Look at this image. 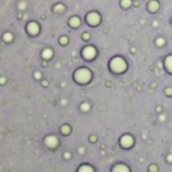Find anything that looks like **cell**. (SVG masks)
<instances>
[{
  "label": "cell",
  "mask_w": 172,
  "mask_h": 172,
  "mask_svg": "<svg viewBox=\"0 0 172 172\" xmlns=\"http://www.w3.org/2000/svg\"><path fill=\"white\" fill-rule=\"evenodd\" d=\"M109 67H110V69H112L113 73L119 74V73H124L125 69H127V62L124 61V57L116 56V57H113V59L110 61Z\"/></svg>",
  "instance_id": "7a4b0ae2"
},
{
  "label": "cell",
  "mask_w": 172,
  "mask_h": 172,
  "mask_svg": "<svg viewBox=\"0 0 172 172\" xmlns=\"http://www.w3.org/2000/svg\"><path fill=\"white\" fill-rule=\"evenodd\" d=\"M121 145H122V147H125V148L131 147V145H133V137H130V136L121 137Z\"/></svg>",
  "instance_id": "52a82bcc"
},
{
  "label": "cell",
  "mask_w": 172,
  "mask_h": 172,
  "mask_svg": "<svg viewBox=\"0 0 172 172\" xmlns=\"http://www.w3.org/2000/svg\"><path fill=\"white\" fill-rule=\"evenodd\" d=\"M80 107H82V110H89V104L88 103H83Z\"/></svg>",
  "instance_id": "44dd1931"
},
{
  "label": "cell",
  "mask_w": 172,
  "mask_h": 172,
  "mask_svg": "<svg viewBox=\"0 0 172 172\" xmlns=\"http://www.w3.org/2000/svg\"><path fill=\"white\" fill-rule=\"evenodd\" d=\"M33 77H35V79H41V73H35Z\"/></svg>",
  "instance_id": "603a6c76"
},
{
  "label": "cell",
  "mask_w": 172,
  "mask_h": 172,
  "mask_svg": "<svg viewBox=\"0 0 172 172\" xmlns=\"http://www.w3.org/2000/svg\"><path fill=\"white\" fill-rule=\"evenodd\" d=\"M67 42H68V38H67V36H61V38H59V44L65 45Z\"/></svg>",
  "instance_id": "e0dca14e"
},
{
  "label": "cell",
  "mask_w": 172,
  "mask_h": 172,
  "mask_svg": "<svg viewBox=\"0 0 172 172\" xmlns=\"http://www.w3.org/2000/svg\"><path fill=\"white\" fill-rule=\"evenodd\" d=\"M95 55H97V50H95L94 45H88V47H85L82 50V56H83V59H86V61H92V59L95 57Z\"/></svg>",
  "instance_id": "3957f363"
},
{
  "label": "cell",
  "mask_w": 172,
  "mask_h": 172,
  "mask_svg": "<svg viewBox=\"0 0 172 172\" xmlns=\"http://www.w3.org/2000/svg\"><path fill=\"white\" fill-rule=\"evenodd\" d=\"M45 143L48 145V147H56V143H57V139L55 137V136H48V137H45Z\"/></svg>",
  "instance_id": "9c48e42d"
},
{
  "label": "cell",
  "mask_w": 172,
  "mask_h": 172,
  "mask_svg": "<svg viewBox=\"0 0 172 172\" xmlns=\"http://www.w3.org/2000/svg\"><path fill=\"white\" fill-rule=\"evenodd\" d=\"M100 21H101V17H100L98 12H89L86 15V23L89 26H98Z\"/></svg>",
  "instance_id": "277c9868"
},
{
  "label": "cell",
  "mask_w": 172,
  "mask_h": 172,
  "mask_svg": "<svg viewBox=\"0 0 172 172\" xmlns=\"http://www.w3.org/2000/svg\"><path fill=\"white\" fill-rule=\"evenodd\" d=\"M63 11H65V6L62 3H57L55 6V12H63Z\"/></svg>",
  "instance_id": "9a60e30c"
},
{
  "label": "cell",
  "mask_w": 172,
  "mask_h": 172,
  "mask_svg": "<svg viewBox=\"0 0 172 172\" xmlns=\"http://www.w3.org/2000/svg\"><path fill=\"white\" fill-rule=\"evenodd\" d=\"M69 26L74 27V29L79 27V26H80V18L79 17H71V18H69Z\"/></svg>",
  "instance_id": "30bf717a"
},
{
  "label": "cell",
  "mask_w": 172,
  "mask_h": 172,
  "mask_svg": "<svg viewBox=\"0 0 172 172\" xmlns=\"http://www.w3.org/2000/svg\"><path fill=\"white\" fill-rule=\"evenodd\" d=\"M163 44H165V39H163V38H157V39H155V45L162 47Z\"/></svg>",
  "instance_id": "ac0fdd59"
},
{
  "label": "cell",
  "mask_w": 172,
  "mask_h": 172,
  "mask_svg": "<svg viewBox=\"0 0 172 172\" xmlns=\"http://www.w3.org/2000/svg\"><path fill=\"white\" fill-rule=\"evenodd\" d=\"M74 79L79 85H86L89 83V80L92 79V74L88 68H79L76 73H74Z\"/></svg>",
  "instance_id": "6da1fadb"
},
{
  "label": "cell",
  "mask_w": 172,
  "mask_h": 172,
  "mask_svg": "<svg viewBox=\"0 0 172 172\" xmlns=\"http://www.w3.org/2000/svg\"><path fill=\"white\" fill-rule=\"evenodd\" d=\"M3 39H5V42H11L14 39V36H12V33H9V32H6V33L3 35Z\"/></svg>",
  "instance_id": "5bb4252c"
},
{
  "label": "cell",
  "mask_w": 172,
  "mask_h": 172,
  "mask_svg": "<svg viewBox=\"0 0 172 172\" xmlns=\"http://www.w3.org/2000/svg\"><path fill=\"white\" fill-rule=\"evenodd\" d=\"M165 94L168 95V97H172V88H166L165 89Z\"/></svg>",
  "instance_id": "ffe728a7"
},
{
  "label": "cell",
  "mask_w": 172,
  "mask_h": 172,
  "mask_svg": "<svg viewBox=\"0 0 172 172\" xmlns=\"http://www.w3.org/2000/svg\"><path fill=\"white\" fill-rule=\"evenodd\" d=\"M62 133H63V134H68V133H69V127H68V125H63V127H62Z\"/></svg>",
  "instance_id": "d6986e66"
},
{
  "label": "cell",
  "mask_w": 172,
  "mask_h": 172,
  "mask_svg": "<svg viewBox=\"0 0 172 172\" xmlns=\"http://www.w3.org/2000/svg\"><path fill=\"white\" fill-rule=\"evenodd\" d=\"M82 38H83V39H89V33H83Z\"/></svg>",
  "instance_id": "7402d4cb"
},
{
  "label": "cell",
  "mask_w": 172,
  "mask_h": 172,
  "mask_svg": "<svg viewBox=\"0 0 172 172\" xmlns=\"http://www.w3.org/2000/svg\"><path fill=\"white\" fill-rule=\"evenodd\" d=\"M53 57V50L51 48H45L44 51H42V59H45V61H48V59Z\"/></svg>",
  "instance_id": "8fae6325"
},
{
  "label": "cell",
  "mask_w": 172,
  "mask_h": 172,
  "mask_svg": "<svg viewBox=\"0 0 172 172\" xmlns=\"http://www.w3.org/2000/svg\"><path fill=\"white\" fill-rule=\"evenodd\" d=\"M159 8H160V5H159L157 0H149V2H148V11H149V12H153V14L157 12Z\"/></svg>",
  "instance_id": "8992f818"
},
{
  "label": "cell",
  "mask_w": 172,
  "mask_h": 172,
  "mask_svg": "<svg viewBox=\"0 0 172 172\" xmlns=\"http://www.w3.org/2000/svg\"><path fill=\"white\" fill-rule=\"evenodd\" d=\"M130 6H131V0H121V8L127 9V8H130Z\"/></svg>",
  "instance_id": "4fadbf2b"
},
{
  "label": "cell",
  "mask_w": 172,
  "mask_h": 172,
  "mask_svg": "<svg viewBox=\"0 0 172 172\" xmlns=\"http://www.w3.org/2000/svg\"><path fill=\"white\" fill-rule=\"evenodd\" d=\"M79 172H94V171H92V168H91V166L85 165V166H82V168L79 169Z\"/></svg>",
  "instance_id": "2e32d148"
},
{
  "label": "cell",
  "mask_w": 172,
  "mask_h": 172,
  "mask_svg": "<svg viewBox=\"0 0 172 172\" xmlns=\"http://www.w3.org/2000/svg\"><path fill=\"white\" fill-rule=\"evenodd\" d=\"M165 68H166V71H168V73L172 74V55L166 56V59H165Z\"/></svg>",
  "instance_id": "ba28073f"
},
{
  "label": "cell",
  "mask_w": 172,
  "mask_h": 172,
  "mask_svg": "<svg viewBox=\"0 0 172 172\" xmlns=\"http://www.w3.org/2000/svg\"><path fill=\"white\" fill-rule=\"evenodd\" d=\"M112 172H128V168L125 165H116Z\"/></svg>",
  "instance_id": "7c38bea8"
},
{
  "label": "cell",
  "mask_w": 172,
  "mask_h": 172,
  "mask_svg": "<svg viewBox=\"0 0 172 172\" xmlns=\"http://www.w3.org/2000/svg\"><path fill=\"white\" fill-rule=\"evenodd\" d=\"M27 32L30 36H35L39 33V24L36 23V21H30V23L27 24Z\"/></svg>",
  "instance_id": "5b68a950"
}]
</instances>
